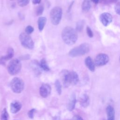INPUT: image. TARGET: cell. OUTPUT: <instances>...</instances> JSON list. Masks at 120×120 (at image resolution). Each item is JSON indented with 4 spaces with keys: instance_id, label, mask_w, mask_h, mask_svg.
<instances>
[{
    "instance_id": "obj_1",
    "label": "cell",
    "mask_w": 120,
    "mask_h": 120,
    "mask_svg": "<svg viewBox=\"0 0 120 120\" xmlns=\"http://www.w3.org/2000/svg\"><path fill=\"white\" fill-rule=\"evenodd\" d=\"M61 37L65 44L71 45L76 42L78 35L76 30L71 27L67 26L62 31Z\"/></svg>"
},
{
    "instance_id": "obj_2",
    "label": "cell",
    "mask_w": 120,
    "mask_h": 120,
    "mask_svg": "<svg viewBox=\"0 0 120 120\" xmlns=\"http://www.w3.org/2000/svg\"><path fill=\"white\" fill-rule=\"evenodd\" d=\"M90 51V45L87 43H83L72 49L68 54L71 57L80 56L88 53Z\"/></svg>"
},
{
    "instance_id": "obj_3",
    "label": "cell",
    "mask_w": 120,
    "mask_h": 120,
    "mask_svg": "<svg viewBox=\"0 0 120 120\" xmlns=\"http://www.w3.org/2000/svg\"><path fill=\"white\" fill-rule=\"evenodd\" d=\"M62 15V9L60 7L56 6L52 9L50 13L51 22L53 25H57L60 22Z\"/></svg>"
},
{
    "instance_id": "obj_4",
    "label": "cell",
    "mask_w": 120,
    "mask_h": 120,
    "mask_svg": "<svg viewBox=\"0 0 120 120\" xmlns=\"http://www.w3.org/2000/svg\"><path fill=\"white\" fill-rule=\"evenodd\" d=\"M22 64L20 61L17 59L11 60L8 63L7 69L8 73L12 75L17 74L21 70Z\"/></svg>"
},
{
    "instance_id": "obj_5",
    "label": "cell",
    "mask_w": 120,
    "mask_h": 120,
    "mask_svg": "<svg viewBox=\"0 0 120 120\" xmlns=\"http://www.w3.org/2000/svg\"><path fill=\"white\" fill-rule=\"evenodd\" d=\"M10 87L14 92L15 93H20L24 89V82L20 78L15 77L10 82Z\"/></svg>"
},
{
    "instance_id": "obj_6",
    "label": "cell",
    "mask_w": 120,
    "mask_h": 120,
    "mask_svg": "<svg viewBox=\"0 0 120 120\" xmlns=\"http://www.w3.org/2000/svg\"><path fill=\"white\" fill-rule=\"evenodd\" d=\"M19 40L21 45L25 48L32 49L34 44L31 37L26 33H22L19 35Z\"/></svg>"
},
{
    "instance_id": "obj_7",
    "label": "cell",
    "mask_w": 120,
    "mask_h": 120,
    "mask_svg": "<svg viewBox=\"0 0 120 120\" xmlns=\"http://www.w3.org/2000/svg\"><path fill=\"white\" fill-rule=\"evenodd\" d=\"M109 60V56L105 53H99L95 58V65L98 67H101L106 65Z\"/></svg>"
},
{
    "instance_id": "obj_8",
    "label": "cell",
    "mask_w": 120,
    "mask_h": 120,
    "mask_svg": "<svg viewBox=\"0 0 120 120\" xmlns=\"http://www.w3.org/2000/svg\"><path fill=\"white\" fill-rule=\"evenodd\" d=\"M60 75L63 86L65 88L71 85L70 71L66 69H64L61 71Z\"/></svg>"
},
{
    "instance_id": "obj_9",
    "label": "cell",
    "mask_w": 120,
    "mask_h": 120,
    "mask_svg": "<svg viewBox=\"0 0 120 120\" xmlns=\"http://www.w3.org/2000/svg\"><path fill=\"white\" fill-rule=\"evenodd\" d=\"M99 20L104 26H107L112 22V16L110 13L105 12L100 15Z\"/></svg>"
},
{
    "instance_id": "obj_10",
    "label": "cell",
    "mask_w": 120,
    "mask_h": 120,
    "mask_svg": "<svg viewBox=\"0 0 120 120\" xmlns=\"http://www.w3.org/2000/svg\"><path fill=\"white\" fill-rule=\"evenodd\" d=\"M51 87L47 83L43 84L39 89V93L41 96L44 98H47L51 93Z\"/></svg>"
},
{
    "instance_id": "obj_11",
    "label": "cell",
    "mask_w": 120,
    "mask_h": 120,
    "mask_svg": "<svg viewBox=\"0 0 120 120\" xmlns=\"http://www.w3.org/2000/svg\"><path fill=\"white\" fill-rule=\"evenodd\" d=\"M79 101L80 105L84 108H86L88 107L90 103L89 97L86 94H82L79 98Z\"/></svg>"
},
{
    "instance_id": "obj_12",
    "label": "cell",
    "mask_w": 120,
    "mask_h": 120,
    "mask_svg": "<svg viewBox=\"0 0 120 120\" xmlns=\"http://www.w3.org/2000/svg\"><path fill=\"white\" fill-rule=\"evenodd\" d=\"M22 108L21 103L17 100L13 101L10 104V111L12 113H15L20 110Z\"/></svg>"
},
{
    "instance_id": "obj_13",
    "label": "cell",
    "mask_w": 120,
    "mask_h": 120,
    "mask_svg": "<svg viewBox=\"0 0 120 120\" xmlns=\"http://www.w3.org/2000/svg\"><path fill=\"white\" fill-rule=\"evenodd\" d=\"M14 49L12 47H9L7 51V54L6 56H2L0 59V63L1 64H3L4 63L5 61L6 60H8L14 56Z\"/></svg>"
},
{
    "instance_id": "obj_14",
    "label": "cell",
    "mask_w": 120,
    "mask_h": 120,
    "mask_svg": "<svg viewBox=\"0 0 120 120\" xmlns=\"http://www.w3.org/2000/svg\"><path fill=\"white\" fill-rule=\"evenodd\" d=\"M107 120H115V110L112 106L108 105L106 108Z\"/></svg>"
},
{
    "instance_id": "obj_15",
    "label": "cell",
    "mask_w": 120,
    "mask_h": 120,
    "mask_svg": "<svg viewBox=\"0 0 120 120\" xmlns=\"http://www.w3.org/2000/svg\"><path fill=\"white\" fill-rule=\"evenodd\" d=\"M85 64L87 68L91 72H94L95 70V65L92 59L90 56L87 57L85 59Z\"/></svg>"
},
{
    "instance_id": "obj_16",
    "label": "cell",
    "mask_w": 120,
    "mask_h": 120,
    "mask_svg": "<svg viewBox=\"0 0 120 120\" xmlns=\"http://www.w3.org/2000/svg\"><path fill=\"white\" fill-rule=\"evenodd\" d=\"M76 101V100L75 95V94H73L71 96V97L70 98L68 102V105H67L68 109L69 111H71L74 109L75 106Z\"/></svg>"
},
{
    "instance_id": "obj_17",
    "label": "cell",
    "mask_w": 120,
    "mask_h": 120,
    "mask_svg": "<svg viewBox=\"0 0 120 120\" xmlns=\"http://www.w3.org/2000/svg\"><path fill=\"white\" fill-rule=\"evenodd\" d=\"M70 77L71 85H75L79 81V76L76 72L70 71Z\"/></svg>"
},
{
    "instance_id": "obj_18",
    "label": "cell",
    "mask_w": 120,
    "mask_h": 120,
    "mask_svg": "<svg viewBox=\"0 0 120 120\" xmlns=\"http://www.w3.org/2000/svg\"><path fill=\"white\" fill-rule=\"evenodd\" d=\"M46 22V18L45 17H39L38 21V28L39 31H41L44 28Z\"/></svg>"
},
{
    "instance_id": "obj_19",
    "label": "cell",
    "mask_w": 120,
    "mask_h": 120,
    "mask_svg": "<svg viewBox=\"0 0 120 120\" xmlns=\"http://www.w3.org/2000/svg\"><path fill=\"white\" fill-rule=\"evenodd\" d=\"M90 8V0H84L82 5V11L84 12H87L89 11Z\"/></svg>"
},
{
    "instance_id": "obj_20",
    "label": "cell",
    "mask_w": 120,
    "mask_h": 120,
    "mask_svg": "<svg viewBox=\"0 0 120 120\" xmlns=\"http://www.w3.org/2000/svg\"><path fill=\"white\" fill-rule=\"evenodd\" d=\"M39 66L43 70L45 71H48L50 70V68L47 63L46 60L45 58H43L41 60L39 63Z\"/></svg>"
},
{
    "instance_id": "obj_21",
    "label": "cell",
    "mask_w": 120,
    "mask_h": 120,
    "mask_svg": "<svg viewBox=\"0 0 120 120\" xmlns=\"http://www.w3.org/2000/svg\"><path fill=\"white\" fill-rule=\"evenodd\" d=\"M55 88H56V91L58 93V94L60 95L61 93V83L58 80H57L55 82Z\"/></svg>"
},
{
    "instance_id": "obj_22",
    "label": "cell",
    "mask_w": 120,
    "mask_h": 120,
    "mask_svg": "<svg viewBox=\"0 0 120 120\" xmlns=\"http://www.w3.org/2000/svg\"><path fill=\"white\" fill-rule=\"evenodd\" d=\"M8 114L6 108H4L1 112V120H8Z\"/></svg>"
},
{
    "instance_id": "obj_23",
    "label": "cell",
    "mask_w": 120,
    "mask_h": 120,
    "mask_svg": "<svg viewBox=\"0 0 120 120\" xmlns=\"http://www.w3.org/2000/svg\"><path fill=\"white\" fill-rule=\"evenodd\" d=\"M44 7L42 5L38 6L36 10V14L37 15H41L44 11Z\"/></svg>"
},
{
    "instance_id": "obj_24",
    "label": "cell",
    "mask_w": 120,
    "mask_h": 120,
    "mask_svg": "<svg viewBox=\"0 0 120 120\" xmlns=\"http://www.w3.org/2000/svg\"><path fill=\"white\" fill-rule=\"evenodd\" d=\"M83 26H84V21H79L76 24V30L78 31H81L83 29Z\"/></svg>"
},
{
    "instance_id": "obj_25",
    "label": "cell",
    "mask_w": 120,
    "mask_h": 120,
    "mask_svg": "<svg viewBox=\"0 0 120 120\" xmlns=\"http://www.w3.org/2000/svg\"><path fill=\"white\" fill-rule=\"evenodd\" d=\"M30 0H17L18 5L20 7H24L29 3Z\"/></svg>"
},
{
    "instance_id": "obj_26",
    "label": "cell",
    "mask_w": 120,
    "mask_h": 120,
    "mask_svg": "<svg viewBox=\"0 0 120 120\" xmlns=\"http://www.w3.org/2000/svg\"><path fill=\"white\" fill-rule=\"evenodd\" d=\"M33 31H34V28L33 27H32L30 25L27 26L25 30V33L28 35L31 34Z\"/></svg>"
},
{
    "instance_id": "obj_27",
    "label": "cell",
    "mask_w": 120,
    "mask_h": 120,
    "mask_svg": "<svg viewBox=\"0 0 120 120\" xmlns=\"http://www.w3.org/2000/svg\"><path fill=\"white\" fill-rule=\"evenodd\" d=\"M86 32H87L88 36L90 38H91L93 37V32H92V30H91V29L89 26H87L86 28Z\"/></svg>"
},
{
    "instance_id": "obj_28",
    "label": "cell",
    "mask_w": 120,
    "mask_h": 120,
    "mask_svg": "<svg viewBox=\"0 0 120 120\" xmlns=\"http://www.w3.org/2000/svg\"><path fill=\"white\" fill-rule=\"evenodd\" d=\"M114 10L116 14L120 15V2H118L115 6Z\"/></svg>"
},
{
    "instance_id": "obj_29",
    "label": "cell",
    "mask_w": 120,
    "mask_h": 120,
    "mask_svg": "<svg viewBox=\"0 0 120 120\" xmlns=\"http://www.w3.org/2000/svg\"><path fill=\"white\" fill-rule=\"evenodd\" d=\"M35 112H36V110L35 109H32L30 110L28 112V115L30 119H33L34 117V115Z\"/></svg>"
},
{
    "instance_id": "obj_30",
    "label": "cell",
    "mask_w": 120,
    "mask_h": 120,
    "mask_svg": "<svg viewBox=\"0 0 120 120\" xmlns=\"http://www.w3.org/2000/svg\"><path fill=\"white\" fill-rule=\"evenodd\" d=\"M71 120H83L80 116L76 115L73 116Z\"/></svg>"
},
{
    "instance_id": "obj_31",
    "label": "cell",
    "mask_w": 120,
    "mask_h": 120,
    "mask_svg": "<svg viewBox=\"0 0 120 120\" xmlns=\"http://www.w3.org/2000/svg\"><path fill=\"white\" fill-rule=\"evenodd\" d=\"M41 0H32V2L34 4H38L40 3Z\"/></svg>"
},
{
    "instance_id": "obj_32",
    "label": "cell",
    "mask_w": 120,
    "mask_h": 120,
    "mask_svg": "<svg viewBox=\"0 0 120 120\" xmlns=\"http://www.w3.org/2000/svg\"><path fill=\"white\" fill-rule=\"evenodd\" d=\"M90 1H92V2H93V3H95V4H98L99 1H100V0H90Z\"/></svg>"
},
{
    "instance_id": "obj_33",
    "label": "cell",
    "mask_w": 120,
    "mask_h": 120,
    "mask_svg": "<svg viewBox=\"0 0 120 120\" xmlns=\"http://www.w3.org/2000/svg\"><path fill=\"white\" fill-rule=\"evenodd\" d=\"M60 120V118L58 116H56L54 118V120Z\"/></svg>"
},
{
    "instance_id": "obj_34",
    "label": "cell",
    "mask_w": 120,
    "mask_h": 120,
    "mask_svg": "<svg viewBox=\"0 0 120 120\" xmlns=\"http://www.w3.org/2000/svg\"></svg>"
}]
</instances>
